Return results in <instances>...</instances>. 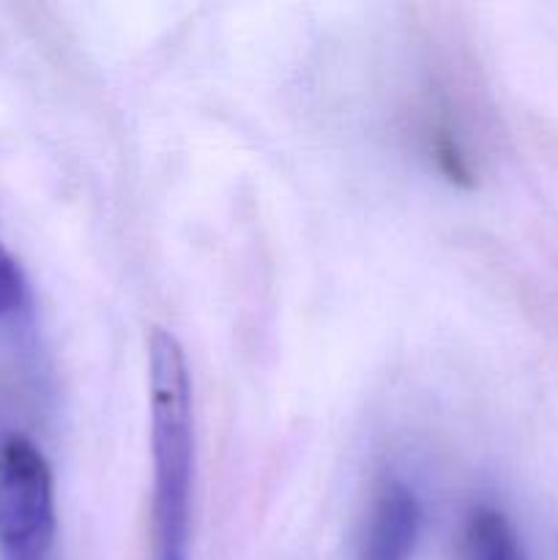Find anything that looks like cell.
<instances>
[{
	"mask_svg": "<svg viewBox=\"0 0 558 560\" xmlns=\"http://www.w3.org/2000/svg\"><path fill=\"white\" fill-rule=\"evenodd\" d=\"M0 560H58L53 470L22 435L0 443Z\"/></svg>",
	"mask_w": 558,
	"mask_h": 560,
	"instance_id": "7a4b0ae2",
	"label": "cell"
},
{
	"mask_svg": "<svg viewBox=\"0 0 558 560\" xmlns=\"http://www.w3.org/2000/svg\"><path fill=\"white\" fill-rule=\"evenodd\" d=\"M22 301H25V277H22L11 252L0 241V317L14 315Z\"/></svg>",
	"mask_w": 558,
	"mask_h": 560,
	"instance_id": "5b68a950",
	"label": "cell"
},
{
	"mask_svg": "<svg viewBox=\"0 0 558 560\" xmlns=\"http://www.w3.org/2000/svg\"><path fill=\"white\" fill-rule=\"evenodd\" d=\"M421 514L414 492L399 481H388L377 492L367 530L364 558L361 560H410Z\"/></svg>",
	"mask_w": 558,
	"mask_h": 560,
	"instance_id": "3957f363",
	"label": "cell"
},
{
	"mask_svg": "<svg viewBox=\"0 0 558 560\" xmlns=\"http://www.w3.org/2000/svg\"><path fill=\"white\" fill-rule=\"evenodd\" d=\"M167 560H186V558H167Z\"/></svg>",
	"mask_w": 558,
	"mask_h": 560,
	"instance_id": "8992f818",
	"label": "cell"
},
{
	"mask_svg": "<svg viewBox=\"0 0 558 560\" xmlns=\"http://www.w3.org/2000/svg\"><path fill=\"white\" fill-rule=\"evenodd\" d=\"M148 392L159 560L186 558L195 490V405L186 353L164 328H156L148 342Z\"/></svg>",
	"mask_w": 558,
	"mask_h": 560,
	"instance_id": "6da1fadb",
	"label": "cell"
},
{
	"mask_svg": "<svg viewBox=\"0 0 558 560\" xmlns=\"http://www.w3.org/2000/svg\"><path fill=\"white\" fill-rule=\"evenodd\" d=\"M468 547L474 560H528L512 525L503 514L481 509L468 525Z\"/></svg>",
	"mask_w": 558,
	"mask_h": 560,
	"instance_id": "277c9868",
	"label": "cell"
}]
</instances>
